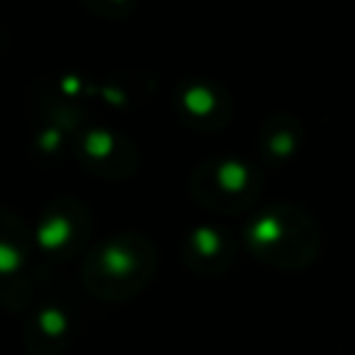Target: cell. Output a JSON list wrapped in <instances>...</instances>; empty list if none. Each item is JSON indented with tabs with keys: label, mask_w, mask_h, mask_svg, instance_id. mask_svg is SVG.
Wrapping results in <instances>:
<instances>
[{
	"label": "cell",
	"mask_w": 355,
	"mask_h": 355,
	"mask_svg": "<svg viewBox=\"0 0 355 355\" xmlns=\"http://www.w3.org/2000/svg\"><path fill=\"white\" fill-rule=\"evenodd\" d=\"M158 272V247L153 239L136 230L116 233L89 247L80 283L83 288L103 302H125L147 288Z\"/></svg>",
	"instance_id": "cell-1"
},
{
	"label": "cell",
	"mask_w": 355,
	"mask_h": 355,
	"mask_svg": "<svg viewBox=\"0 0 355 355\" xmlns=\"http://www.w3.org/2000/svg\"><path fill=\"white\" fill-rule=\"evenodd\" d=\"M191 200L211 214H239L255 202L261 191L258 172L236 158H208L189 175Z\"/></svg>",
	"instance_id": "cell-2"
},
{
	"label": "cell",
	"mask_w": 355,
	"mask_h": 355,
	"mask_svg": "<svg viewBox=\"0 0 355 355\" xmlns=\"http://www.w3.org/2000/svg\"><path fill=\"white\" fill-rule=\"evenodd\" d=\"M92 236V211L78 197L50 200L33 227V244L53 263L72 261L89 247ZM89 252V250H86Z\"/></svg>",
	"instance_id": "cell-3"
},
{
	"label": "cell",
	"mask_w": 355,
	"mask_h": 355,
	"mask_svg": "<svg viewBox=\"0 0 355 355\" xmlns=\"http://www.w3.org/2000/svg\"><path fill=\"white\" fill-rule=\"evenodd\" d=\"M72 158L92 175L103 180H128L139 169L136 144L114 128L86 125L72 139Z\"/></svg>",
	"instance_id": "cell-4"
},
{
	"label": "cell",
	"mask_w": 355,
	"mask_h": 355,
	"mask_svg": "<svg viewBox=\"0 0 355 355\" xmlns=\"http://www.w3.org/2000/svg\"><path fill=\"white\" fill-rule=\"evenodd\" d=\"M305 227L302 214L294 205H272L263 214H258L247 227L244 239L247 247L272 266H297L302 261L300 255V230Z\"/></svg>",
	"instance_id": "cell-5"
},
{
	"label": "cell",
	"mask_w": 355,
	"mask_h": 355,
	"mask_svg": "<svg viewBox=\"0 0 355 355\" xmlns=\"http://www.w3.org/2000/svg\"><path fill=\"white\" fill-rule=\"evenodd\" d=\"M175 114L197 130H216L225 128L230 119V97L225 89L208 80H183L172 92Z\"/></svg>",
	"instance_id": "cell-6"
},
{
	"label": "cell",
	"mask_w": 355,
	"mask_h": 355,
	"mask_svg": "<svg viewBox=\"0 0 355 355\" xmlns=\"http://www.w3.org/2000/svg\"><path fill=\"white\" fill-rule=\"evenodd\" d=\"M180 255H183V266L189 272H194L200 277H214V275H222L233 263L236 244L225 230H219L214 225H200L183 239Z\"/></svg>",
	"instance_id": "cell-7"
},
{
	"label": "cell",
	"mask_w": 355,
	"mask_h": 355,
	"mask_svg": "<svg viewBox=\"0 0 355 355\" xmlns=\"http://www.w3.org/2000/svg\"><path fill=\"white\" fill-rule=\"evenodd\" d=\"M69 338H72V319L67 308L55 302H44L25 316L22 347L28 355H61L69 347Z\"/></svg>",
	"instance_id": "cell-8"
},
{
	"label": "cell",
	"mask_w": 355,
	"mask_h": 355,
	"mask_svg": "<svg viewBox=\"0 0 355 355\" xmlns=\"http://www.w3.org/2000/svg\"><path fill=\"white\" fill-rule=\"evenodd\" d=\"M33 230L25 227V219L8 208H0V286L25 277L31 261Z\"/></svg>",
	"instance_id": "cell-9"
}]
</instances>
